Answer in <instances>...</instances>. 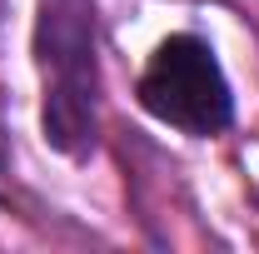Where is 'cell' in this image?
<instances>
[{
  "mask_svg": "<svg viewBox=\"0 0 259 254\" xmlns=\"http://www.w3.org/2000/svg\"><path fill=\"white\" fill-rule=\"evenodd\" d=\"M40 130L65 159H90L100 140V15L95 0H35Z\"/></svg>",
  "mask_w": 259,
  "mask_h": 254,
  "instance_id": "6da1fadb",
  "label": "cell"
},
{
  "mask_svg": "<svg viewBox=\"0 0 259 254\" xmlns=\"http://www.w3.org/2000/svg\"><path fill=\"white\" fill-rule=\"evenodd\" d=\"M140 110L190 140H214L234 125V85L204 35H164L140 70Z\"/></svg>",
  "mask_w": 259,
  "mask_h": 254,
  "instance_id": "7a4b0ae2",
  "label": "cell"
},
{
  "mask_svg": "<svg viewBox=\"0 0 259 254\" xmlns=\"http://www.w3.org/2000/svg\"><path fill=\"white\" fill-rule=\"evenodd\" d=\"M254 209H259V190H254ZM254 244H259V229H254Z\"/></svg>",
  "mask_w": 259,
  "mask_h": 254,
  "instance_id": "3957f363",
  "label": "cell"
}]
</instances>
